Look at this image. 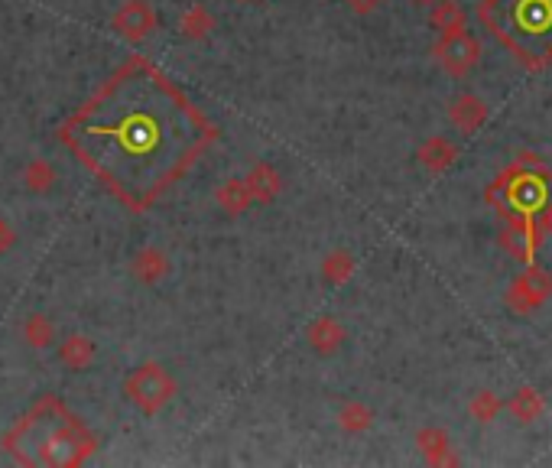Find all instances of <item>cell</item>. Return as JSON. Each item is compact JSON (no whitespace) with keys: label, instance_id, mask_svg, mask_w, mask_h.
<instances>
[{"label":"cell","instance_id":"2e32d148","mask_svg":"<svg viewBox=\"0 0 552 468\" xmlns=\"http://www.w3.org/2000/svg\"><path fill=\"white\" fill-rule=\"evenodd\" d=\"M95 342L91 338H85V335H69L65 342L59 345V358H62V364L69 371H85L91 361H95Z\"/></svg>","mask_w":552,"mask_h":468},{"label":"cell","instance_id":"9a60e30c","mask_svg":"<svg viewBox=\"0 0 552 468\" xmlns=\"http://www.w3.org/2000/svg\"><path fill=\"white\" fill-rule=\"evenodd\" d=\"M504 410L514 416L517 423H536L546 410V400H543V394H536L533 387H520L517 394L504 403Z\"/></svg>","mask_w":552,"mask_h":468},{"label":"cell","instance_id":"6da1fadb","mask_svg":"<svg viewBox=\"0 0 552 468\" xmlns=\"http://www.w3.org/2000/svg\"><path fill=\"white\" fill-rule=\"evenodd\" d=\"M215 137V124L140 56L59 130L65 147L134 212L160 199Z\"/></svg>","mask_w":552,"mask_h":468},{"label":"cell","instance_id":"30bf717a","mask_svg":"<svg viewBox=\"0 0 552 468\" xmlns=\"http://www.w3.org/2000/svg\"><path fill=\"white\" fill-rule=\"evenodd\" d=\"M416 160H419V166L426 169V173L439 176V173H445V169L458 160V143L449 140V137H442V134H432L429 140H423V147H419Z\"/></svg>","mask_w":552,"mask_h":468},{"label":"cell","instance_id":"7c38bea8","mask_svg":"<svg viewBox=\"0 0 552 468\" xmlns=\"http://www.w3.org/2000/svg\"><path fill=\"white\" fill-rule=\"evenodd\" d=\"M416 446H419V452L426 455L429 465H455L458 462V455L452 452L449 436H445V429H439V426L419 429V433H416Z\"/></svg>","mask_w":552,"mask_h":468},{"label":"cell","instance_id":"5b68a950","mask_svg":"<svg viewBox=\"0 0 552 468\" xmlns=\"http://www.w3.org/2000/svg\"><path fill=\"white\" fill-rule=\"evenodd\" d=\"M176 377L169 374L163 364H156V361H147V364H140V368L134 371L124 381V394L127 400L134 403L137 410H143L147 416H156L169 400L176 397Z\"/></svg>","mask_w":552,"mask_h":468},{"label":"cell","instance_id":"484cf974","mask_svg":"<svg viewBox=\"0 0 552 468\" xmlns=\"http://www.w3.org/2000/svg\"><path fill=\"white\" fill-rule=\"evenodd\" d=\"M10 244H13V231H10V225L0 221V251H7Z\"/></svg>","mask_w":552,"mask_h":468},{"label":"cell","instance_id":"52a82bcc","mask_svg":"<svg viewBox=\"0 0 552 468\" xmlns=\"http://www.w3.org/2000/svg\"><path fill=\"white\" fill-rule=\"evenodd\" d=\"M552 296V273L540 264H527V270L507 286L504 303L517 312V316H530L533 309H540Z\"/></svg>","mask_w":552,"mask_h":468},{"label":"cell","instance_id":"4fadbf2b","mask_svg":"<svg viewBox=\"0 0 552 468\" xmlns=\"http://www.w3.org/2000/svg\"><path fill=\"white\" fill-rule=\"evenodd\" d=\"M130 273H134L140 283L153 286L169 273V257L160 251V247H143V251H137L134 260H130Z\"/></svg>","mask_w":552,"mask_h":468},{"label":"cell","instance_id":"d6986e66","mask_svg":"<svg viewBox=\"0 0 552 468\" xmlns=\"http://www.w3.org/2000/svg\"><path fill=\"white\" fill-rule=\"evenodd\" d=\"M338 426L345 433H367L374 426V410L361 400H348L345 407L338 410Z\"/></svg>","mask_w":552,"mask_h":468},{"label":"cell","instance_id":"8fae6325","mask_svg":"<svg viewBox=\"0 0 552 468\" xmlns=\"http://www.w3.org/2000/svg\"><path fill=\"white\" fill-rule=\"evenodd\" d=\"M348 342V329L335 316H319L309 325V345L315 355H335V351Z\"/></svg>","mask_w":552,"mask_h":468},{"label":"cell","instance_id":"9c48e42d","mask_svg":"<svg viewBox=\"0 0 552 468\" xmlns=\"http://www.w3.org/2000/svg\"><path fill=\"white\" fill-rule=\"evenodd\" d=\"M449 121L452 127L458 130V134H478V130L488 124V104H484L478 95H471V91H465V95L452 98L449 104Z\"/></svg>","mask_w":552,"mask_h":468},{"label":"cell","instance_id":"ba28073f","mask_svg":"<svg viewBox=\"0 0 552 468\" xmlns=\"http://www.w3.org/2000/svg\"><path fill=\"white\" fill-rule=\"evenodd\" d=\"M114 30L117 36L130 39V43H143L156 30V13L147 0H127V4L114 13Z\"/></svg>","mask_w":552,"mask_h":468},{"label":"cell","instance_id":"ffe728a7","mask_svg":"<svg viewBox=\"0 0 552 468\" xmlns=\"http://www.w3.org/2000/svg\"><path fill=\"white\" fill-rule=\"evenodd\" d=\"M354 254L348 251H332L325 260H322V277L325 283H332V286H341V283H348L354 277Z\"/></svg>","mask_w":552,"mask_h":468},{"label":"cell","instance_id":"83f0119b","mask_svg":"<svg viewBox=\"0 0 552 468\" xmlns=\"http://www.w3.org/2000/svg\"><path fill=\"white\" fill-rule=\"evenodd\" d=\"M413 4H419V7H432V4H439V0H413Z\"/></svg>","mask_w":552,"mask_h":468},{"label":"cell","instance_id":"44dd1931","mask_svg":"<svg viewBox=\"0 0 552 468\" xmlns=\"http://www.w3.org/2000/svg\"><path fill=\"white\" fill-rule=\"evenodd\" d=\"M212 30H215V17L202 4L189 7L186 17L179 20V33L186 36V39H202V36H208Z\"/></svg>","mask_w":552,"mask_h":468},{"label":"cell","instance_id":"8992f818","mask_svg":"<svg viewBox=\"0 0 552 468\" xmlns=\"http://www.w3.org/2000/svg\"><path fill=\"white\" fill-rule=\"evenodd\" d=\"M432 56H436V62L449 75L462 78L481 62V39L471 33L468 26H462V30H455V33H442L439 43L432 46Z\"/></svg>","mask_w":552,"mask_h":468},{"label":"cell","instance_id":"603a6c76","mask_svg":"<svg viewBox=\"0 0 552 468\" xmlns=\"http://www.w3.org/2000/svg\"><path fill=\"white\" fill-rule=\"evenodd\" d=\"M501 410H504V400L497 397L494 390H481V394H475L468 403L471 420H478V423H494L497 416H501Z\"/></svg>","mask_w":552,"mask_h":468},{"label":"cell","instance_id":"4316f807","mask_svg":"<svg viewBox=\"0 0 552 468\" xmlns=\"http://www.w3.org/2000/svg\"><path fill=\"white\" fill-rule=\"evenodd\" d=\"M543 234L546 238H552V205L546 208V215H543Z\"/></svg>","mask_w":552,"mask_h":468},{"label":"cell","instance_id":"ac0fdd59","mask_svg":"<svg viewBox=\"0 0 552 468\" xmlns=\"http://www.w3.org/2000/svg\"><path fill=\"white\" fill-rule=\"evenodd\" d=\"M465 23H468L465 10L458 7L455 0H439V4H432L429 26H432V30H439V36H442V33H455V30H462Z\"/></svg>","mask_w":552,"mask_h":468},{"label":"cell","instance_id":"7a4b0ae2","mask_svg":"<svg viewBox=\"0 0 552 468\" xmlns=\"http://www.w3.org/2000/svg\"><path fill=\"white\" fill-rule=\"evenodd\" d=\"M488 202L520 234L523 264H536L543 244V215L552 205V173L540 156H520L488 186Z\"/></svg>","mask_w":552,"mask_h":468},{"label":"cell","instance_id":"d4e9b609","mask_svg":"<svg viewBox=\"0 0 552 468\" xmlns=\"http://www.w3.org/2000/svg\"><path fill=\"white\" fill-rule=\"evenodd\" d=\"M345 4L354 10V13H361V17H367V13H374L384 7V0H345Z\"/></svg>","mask_w":552,"mask_h":468},{"label":"cell","instance_id":"3957f363","mask_svg":"<svg viewBox=\"0 0 552 468\" xmlns=\"http://www.w3.org/2000/svg\"><path fill=\"white\" fill-rule=\"evenodd\" d=\"M4 446L20 462L36 465H82L95 452V439L62 407L56 397H46L26 420L4 439Z\"/></svg>","mask_w":552,"mask_h":468},{"label":"cell","instance_id":"e0dca14e","mask_svg":"<svg viewBox=\"0 0 552 468\" xmlns=\"http://www.w3.org/2000/svg\"><path fill=\"white\" fill-rule=\"evenodd\" d=\"M215 202L225 208L228 215H241L254 205V195H251V189H247L244 179H228L225 186L215 192Z\"/></svg>","mask_w":552,"mask_h":468},{"label":"cell","instance_id":"277c9868","mask_svg":"<svg viewBox=\"0 0 552 468\" xmlns=\"http://www.w3.org/2000/svg\"><path fill=\"white\" fill-rule=\"evenodd\" d=\"M478 20L523 69L552 65V0H481Z\"/></svg>","mask_w":552,"mask_h":468},{"label":"cell","instance_id":"7402d4cb","mask_svg":"<svg viewBox=\"0 0 552 468\" xmlns=\"http://www.w3.org/2000/svg\"><path fill=\"white\" fill-rule=\"evenodd\" d=\"M23 338H26V345H33V348H49L56 342V325H52L43 312H33V316L23 322Z\"/></svg>","mask_w":552,"mask_h":468},{"label":"cell","instance_id":"cb8c5ba5","mask_svg":"<svg viewBox=\"0 0 552 468\" xmlns=\"http://www.w3.org/2000/svg\"><path fill=\"white\" fill-rule=\"evenodd\" d=\"M52 182H56V173L46 160H30V166L23 169V186L33 192H46Z\"/></svg>","mask_w":552,"mask_h":468},{"label":"cell","instance_id":"5bb4252c","mask_svg":"<svg viewBox=\"0 0 552 468\" xmlns=\"http://www.w3.org/2000/svg\"><path fill=\"white\" fill-rule=\"evenodd\" d=\"M244 182H247V189H251L254 202H273L283 189V179H280V173H276L273 163H257L251 173H247Z\"/></svg>","mask_w":552,"mask_h":468}]
</instances>
